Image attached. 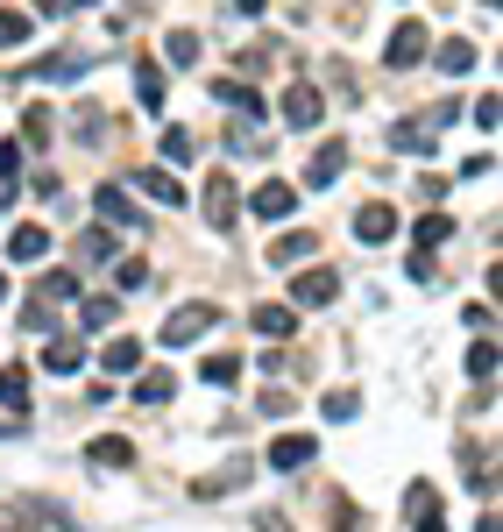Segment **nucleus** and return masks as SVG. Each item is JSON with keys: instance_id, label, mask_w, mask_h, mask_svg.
Wrapping results in <instances>:
<instances>
[{"instance_id": "nucleus-15", "label": "nucleus", "mask_w": 503, "mask_h": 532, "mask_svg": "<svg viewBox=\"0 0 503 532\" xmlns=\"http://www.w3.org/2000/svg\"><path fill=\"white\" fill-rule=\"evenodd\" d=\"M171 398H178L171 369H135V405H171Z\"/></svg>"}, {"instance_id": "nucleus-11", "label": "nucleus", "mask_w": 503, "mask_h": 532, "mask_svg": "<svg viewBox=\"0 0 503 532\" xmlns=\"http://www.w3.org/2000/svg\"><path fill=\"white\" fill-rule=\"evenodd\" d=\"M291 206H298V192H291V185H277V178L248 192V213H256V220H284Z\"/></svg>"}, {"instance_id": "nucleus-48", "label": "nucleus", "mask_w": 503, "mask_h": 532, "mask_svg": "<svg viewBox=\"0 0 503 532\" xmlns=\"http://www.w3.org/2000/svg\"><path fill=\"white\" fill-rule=\"evenodd\" d=\"M270 8V0H234V15H263Z\"/></svg>"}, {"instance_id": "nucleus-23", "label": "nucleus", "mask_w": 503, "mask_h": 532, "mask_svg": "<svg viewBox=\"0 0 503 532\" xmlns=\"http://www.w3.org/2000/svg\"><path fill=\"white\" fill-rule=\"evenodd\" d=\"M199 384H213V391L241 384V355H206V362H199Z\"/></svg>"}, {"instance_id": "nucleus-14", "label": "nucleus", "mask_w": 503, "mask_h": 532, "mask_svg": "<svg viewBox=\"0 0 503 532\" xmlns=\"http://www.w3.org/2000/svg\"><path fill=\"white\" fill-rule=\"evenodd\" d=\"M50 242H57L50 227H36V220H29V227H15V235H8V256H15V263H43V256H50Z\"/></svg>"}, {"instance_id": "nucleus-30", "label": "nucleus", "mask_w": 503, "mask_h": 532, "mask_svg": "<svg viewBox=\"0 0 503 532\" xmlns=\"http://www.w3.org/2000/svg\"><path fill=\"white\" fill-rule=\"evenodd\" d=\"M468 376H475V384H496V341H475L468 348Z\"/></svg>"}, {"instance_id": "nucleus-25", "label": "nucleus", "mask_w": 503, "mask_h": 532, "mask_svg": "<svg viewBox=\"0 0 503 532\" xmlns=\"http://www.w3.org/2000/svg\"><path fill=\"white\" fill-rule=\"evenodd\" d=\"M142 192H149L156 206H185V185H178L171 171H142Z\"/></svg>"}, {"instance_id": "nucleus-10", "label": "nucleus", "mask_w": 503, "mask_h": 532, "mask_svg": "<svg viewBox=\"0 0 503 532\" xmlns=\"http://www.w3.org/2000/svg\"><path fill=\"white\" fill-rule=\"evenodd\" d=\"M93 213H100V220H114V227H142V220H149L121 185H100V192H93Z\"/></svg>"}, {"instance_id": "nucleus-43", "label": "nucleus", "mask_w": 503, "mask_h": 532, "mask_svg": "<svg viewBox=\"0 0 503 532\" xmlns=\"http://www.w3.org/2000/svg\"><path fill=\"white\" fill-rule=\"evenodd\" d=\"M447 185H454V178H433V171L418 178V199H426V213H433V199H447Z\"/></svg>"}, {"instance_id": "nucleus-22", "label": "nucleus", "mask_w": 503, "mask_h": 532, "mask_svg": "<svg viewBox=\"0 0 503 532\" xmlns=\"http://www.w3.org/2000/svg\"><path fill=\"white\" fill-rule=\"evenodd\" d=\"M241 483H248V462H234V469H220V476H199L192 497L206 504V497H227V490H241Z\"/></svg>"}, {"instance_id": "nucleus-21", "label": "nucleus", "mask_w": 503, "mask_h": 532, "mask_svg": "<svg viewBox=\"0 0 503 532\" xmlns=\"http://www.w3.org/2000/svg\"><path fill=\"white\" fill-rule=\"evenodd\" d=\"M36 71H43V79H50V86H71V79H78V71H86V57H78V50H50V57H43Z\"/></svg>"}, {"instance_id": "nucleus-33", "label": "nucleus", "mask_w": 503, "mask_h": 532, "mask_svg": "<svg viewBox=\"0 0 503 532\" xmlns=\"http://www.w3.org/2000/svg\"><path fill=\"white\" fill-rule=\"evenodd\" d=\"M114 284H121V291H142V284H149V256H128V263H114Z\"/></svg>"}, {"instance_id": "nucleus-16", "label": "nucleus", "mask_w": 503, "mask_h": 532, "mask_svg": "<svg viewBox=\"0 0 503 532\" xmlns=\"http://www.w3.org/2000/svg\"><path fill=\"white\" fill-rule=\"evenodd\" d=\"M142 348H149V341H135V334H121V341H107V348H100V362H107V376H135V369H142Z\"/></svg>"}, {"instance_id": "nucleus-2", "label": "nucleus", "mask_w": 503, "mask_h": 532, "mask_svg": "<svg viewBox=\"0 0 503 532\" xmlns=\"http://www.w3.org/2000/svg\"><path fill=\"white\" fill-rule=\"evenodd\" d=\"M333 298H341V270H298L291 277V313H326L333 306Z\"/></svg>"}, {"instance_id": "nucleus-19", "label": "nucleus", "mask_w": 503, "mask_h": 532, "mask_svg": "<svg viewBox=\"0 0 503 532\" xmlns=\"http://www.w3.org/2000/svg\"><path fill=\"white\" fill-rule=\"evenodd\" d=\"M256 334H263V341H291V334H298V313H291V306H256Z\"/></svg>"}, {"instance_id": "nucleus-41", "label": "nucleus", "mask_w": 503, "mask_h": 532, "mask_svg": "<svg viewBox=\"0 0 503 532\" xmlns=\"http://www.w3.org/2000/svg\"><path fill=\"white\" fill-rule=\"evenodd\" d=\"M15 171H22V142H0V185H15Z\"/></svg>"}, {"instance_id": "nucleus-42", "label": "nucleus", "mask_w": 503, "mask_h": 532, "mask_svg": "<svg viewBox=\"0 0 503 532\" xmlns=\"http://www.w3.org/2000/svg\"><path fill=\"white\" fill-rule=\"evenodd\" d=\"M163 157L185 164V157H192V135H185V128H171V135H163Z\"/></svg>"}, {"instance_id": "nucleus-13", "label": "nucleus", "mask_w": 503, "mask_h": 532, "mask_svg": "<svg viewBox=\"0 0 503 532\" xmlns=\"http://www.w3.org/2000/svg\"><path fill=\"white\" fill-rule=\"evenodd\" d=\"M213 100L234 107V114H248V121H263V93H256V86H241V79H213Z\"/></svg>"}, {"instance_id": "nucleus-37", "label": "nucleus", "mask_w": 503, "mask_h": 532, "mask_svg": "<svg viewBox=\"0 0 503 532\" xmlns=\"http://www.w3.org/2000/svg\"><path fill=\"white\" fill-rule=\"evenodd\" d=\"M22 142H36V149L50 142V114H43V107H29V114H22Z\"/></svg>"}, {"instance_id": "nucleus-24", "label": "nucleus", "mask_w": 503, "mask_h": 532, "mask_svg": "<svg viewBox=\"0 0 503 532\" xmlns=\"http://www.w3.org/2000/svg\"><path fill=\"white\" fill-rule=\"evenodd\" d=\"M447 235H454V220H447V213H426V220L411 227V242H418V256H433V249H440Z\"/></svg>"}, {"instance_id": "nucleus-36", "label": "nucleus", "mask_w": 503, "mask_h": 532, "mask_svg": "<svg viewBox=\"0 0 503 532\" xmlns=\"http://www.w3.org/2000/svg\"><path fill=\"white\" fill-rule=\"evenodd\" d=\"M496 114H503V100H496V86H489V93L475 100V128H482V135H496Z\"/></svg>"}, {"instance_id": "nucleus-20", "label": "nucleus", "mask_w": 503, "mask_h": 532, "mask_svg": "<svg viewBox=\"0 0 503 532\" xmlns=\"http://www.w3.org/2000/svg\"><path fill=\"white\" fill-rule=\"evenodd\" d=\"M312 249H319V235H305V227H291V235H277V242H270V263H305Z\"/></svg>"}, {"instance_id": "nucleus-49", "label": "nucleus", "mask_w": 503, "mask_h": 532, "mask_svg": "<svg viewBox=\"0 0 503 532\" xmlns=\"http://www.w3.org/2000/svg\"><path fill=\"white\" fill-rule=\"evenodd\" d=\"M475 532H496V518H482V525H475Z\"/></svg>"}, {"instance_id": "nucleus-7", "label": "nucleus", "mask_w": 503, "mask_h": 532, "mask_svg": "<svg viewBox=\"0 0 503 532\" xmlns=\"http://www.w3.org/2000/svg\"><path fill=\"white\" fill-rule=\"evenodd\" d=\"M341 171H348V142L333 135V142H319V149H312V164H305V185H312V192H326V185L341 178Z\"/></svg>"}, {"instance_id": "nucleus-32", "label": "nucleus", "mask_w": 503, "mask_h": 532, "mask_svg": "<svg viewBox=\"0 0 503 532\" xmlns=\"http://www.w3.org/2000/svg\"><path fill=\"white\" fill-rule=\"evenodd\" d=\"M135 100H142V107H163V71H156V64L135 71Z\"/></svg>"}, {"instance_id": "nucleus-31", "label": "nucleus", "mask_w": 503, "mask_h": 532, "mask_svg": "<svg viewBox=\"0 0 503 532\" xmlns=\"http://www.w3.org/2000/svg\"><path fill=\"white\" fill-rule=\"evenodd\" d=\"M319 412L341 426V419H355V412H362V398H355V391H326V398H319Z\"/></svg>"}, {"instance_id": "nucleus-27", "label": "nucleus", "mask_w": 503, "mask_h": 532, "mask_svg": "<svg viewBox=\"0 0 503 532\" xmlns=\"http://www.w3.org/2000/svg\"><path fill=\"white\" fill-rule=\"evenodd\" d=\"M36 291H43V306H64V298H78V277L71 270H43Z\"/></svg>"}, {"instance_id": "nucleus-38", "label": "nucleus", "mask_w": 503, "mask_h": 532, "mask_svg": "<svg viewBox=\"0 0 503 532\" xmlns=\"http://www.w3.org/2000/svg\"><path fill=\"white\" fill-rule=\"evenodd\" d=\"M78 320H86V327H114V298H86V306H78Z\"/></svg>"}, {"instance_id": "nucleus-45", "label": "nucleus", "mask_w": 503, "mask_h": 532, "mask_svg": "<svg viewBox=\"0 0 503 532\" xmlns=\"http://www.w3.org/2000/svg\"><path fill=\"white\" fill-rule=\"evenodd\" d=\"M256 532H291V518H284V511H263V518H256Z\"/></svg>"}, {"instance_id": "nucleus-26", "label": "nucleus", "mask_w": 503, "mask_h": 532, "mask_svg": "<svg viewBox=\"0 0 503 532\" xmlns=\"http://www.w3.org/2000/svg\"><path fill=\"white\" fill-rule=\"evenodd\" d=\"M199 29H171V36H163V57H171V64H199Z\"/></svg>"}, {"instance_id": "nucleus-35", "label": "nucleus", "mask_w": 503, "mask_h": 532, "mask_svg": "<svg viewBox=\"0 0 503 532\" xmlns=\"http://www.w3.org/2000/svg\"><path fill=\"white\" fill-rule=\"evenodd\" d=\"M22 327H29V334H50V327H57V313L43 306V298H29V306H22Z\"/></svg>"}, {"instance_id": "nucleus-44", "label": "nucleus", "mask_w": 503, "mask_h": 532, "mask_svg": "<svg viewBox=\"0 0 503 532\" xmlns=\"http://www.w3.org/2000/svg\"><path fill=\"white\" fill-rule=\"evenodd\" d=\"M263 419H291V391H263Z\"/></svg>"}, {"instance_id": "nucleus-18", "label": "nucleus", "mask_w": 503, "mask_h": 532, "mask_svg": "<svg viewBox=\"0 0 503 532\" xmlns=\"http://www.w3.org/2000/svg\"><path fill=\"white\" fill-rule=\"evenodd\" d=\"M86 462H100V469H128V462H135V440H121V433H100Z\"/></svg>"}, {"instance_id": "nucleus-9", "label": "nucleus", "mask_w": 503, "mask_h": 532, "mask_svg": "<svg viewBox=\"0 0 503 532\" xmlns=\"http://www.w3.org/2000/svg\"><path fill=\"white\" fill-rule=\"evenodd\" d=\"M390 149H404V157H440V128L433 121H397L390 128Z\"/></svg>"}, {"instance_id": "nucleus-47", "label": "nucleus", "mask_w": 503, "mask_h": 532, "mask_svg": "<svg viewBox=\"0 0 503 532\" xmlns=\"http://www.w3.org/2000/svg\"><path fill=\"white\" fill-rule=\"evenodd\" d=\"M418 532H447V518H440V511H426V518H418Z\"/></svg>"}, {"instance_id": "nucleus-28", "label": "nucleus", "mask_w": 503, "mask_h": 532, "mask_svg": "<svg viewBox=\"0 0 503 532\" xmlns=\"http://www.w3.org/2000/svg\"><path fill=\"white\" fill-rule=\"evenodd\" d=\"M440 71H447V79H461V71H475V43L447 36V43H440Z\"/></svg>"}, {"instance_id": "nucleus-4", "label": "nucleus", "mask_w": 503, "mask_h": 532, "mask_svg": "<svg viewBox=\"0 0 503 532\" xmlns=\"http://www.w3.org/2000/svg\"><path fill=\"white\" fill-rule=\"evenodd\" d=\"M263 462H270L277 476H298L305 462H319V440H312V433H277V440H270V454H263Z\"/></svg>"}, {"instance_id": "nucleus-46", "label": "nucleus", "mask_w": 503, "mask_h": 532, "mask_svg": "<svg viewBox=\"0 0 503 532\" xmlns=\"http://www.w3.org/2000/svg\"><path fill=\"white\" fill-rule=\"evenodd\" d=\"M64 15H86V8H107V0H57Z\"/></svg>"}, {"instance_id": "nucleus-40", "label": "nucleus", "mask_w": 503, "mask_h": 532, "mask_svg": "<svg viewBox=\"0 0 503 532\" xmlns=\"http://www.w3.org/2000/svg\"><path fill=\"white\" fill-rule=\"evenodd\" d=\"M100 135H107V114L86 107V114H78V142H100Z\"/></svg>"}, {"instance_id": "nucleus-34", "label": "nucleus", "mask_w": 503, "mask_h": 532, "mask_svg": "<svg viewBox=\"0 0 503 532\" xmlns=\"http://www.w3.org/2000/svg\"><path fill=\"white\" fill-rule=\"evenodd\" d=\"M78 256H86L93 270H100V263H114V235H100V227H93V235H86V242H78Z\"/></svg>"}, {"instance_id": "nucleus-17", "label": "nucleus", "mask_w": 503, "mask_h": 532, "mask_svg": "<svg viewBox=\"0 0 503 532\" xmlns=\"http://www.w3.org/2000/svg\"><path fill=\"white\" fill-rule=\"evenodd\" d=\"M0 405H8L15 419L29 412V369H22V362H8V369H0Z\"/></svg>"}, {"instance_id": "nucleus-29", "label": "nucleus", "mask_w": 503, "mask_h": 532, "mask_svg": "<svg viewBox=\"0 0 503 532\" xmlns=\"http://www.w3.org/2000/svg\"><path fill=\"white\" fill-rule=\"evenodd\" d=\"M29 29H36V15H22V8H0V50H15Z\"/></svg>"}, {"instance_id": "nucleus-6", "label": "nucleus", "mask_w": 503, "mask_h": 532, "mask_svg": "<svg viewBox=\"0 0 503 532\" xmlns=\"http://www.w3.org/2000/svg\"><path fill=\"white\" fill-rule=\"evenodd\" d=\"M390 235H397V206H390V199H369V206L355 213V242H369V249H383Z\"/></svg>"}, {"instance_id": "nucleus-50", "label": "nucleus", "mask_w": 503, "mask_h": 532, "mask_svg": "<svg viewBox=\"0 0 503 532\" xmlns=\"http://www.w3.org/2000/svg\"><path fill=\"white\" fill-rule=\"evenodd\" d=\"M0 298H8V277H0Z\"/></svg>"}, {"instance_id": "nucleus-5", "label": "nucleus", "mask_w": 503, "mask_h": 532, "mask_svg": "<svg viewBox=\"0 0 503 532\" xmlns=\"http://www.w3.org/2000/svg\"><path fill=\"white\" fill-rule=\"evenodd\" d=\"M426 43H433V36H426V22H397V29H390V43H383V64H390V71H411L418 57H426Z\"/></svg>"}, {"instance_id": "nucleus-8", "label": "nucleus", "mask_w": 503, "mask_h": 532, "mask_svg": "<svg viewBox=\"0 0 503 532\" xmlns=\"http://www.w3.org/2000/svg\"><path fill=\"white\" fill-rule=\"evenodd\" d=\"M284 121H291V128H319V121H326V100H319L312 79H298V86L284 93Z\"/></svg>"}, {"instance_id": "nucleus-39", "label": "nucleus", "mask_w": 503, "mask_h": 532, "mask_svg": "<svg viewBox=\"0 0 503 532\" xmlns=\"http://www.w3.org/2000/svg\"><path fill=\"white\" fill-rule=\"evenodd\" d=\"M0 532H36V511H22V504H0Z\"/></svg>"}, {"instance_id": "nucleus-1", "label": "nucleus", "mask_w": 503, "mask_h": 532, "mask_svg": "<svg viewBox=\"0 0 503 532\" xmlns=\"http://www.w3.org/2000/svg\"><path fill=\"white\" fill-rule=\"evenodd\" d=\"M213 327H220V306H213V298H192V306H178L171 320H163L156 341H163V348H192V341L213 334Z\"/></svg>"}, {"instance_id": "nucleus-3", "label": "nucleus", "mask_w": 503, "mask_h": 532, "mask_svg": "<svg viewBox=\"0 0 503 532\" xmlns=\"http://www.w3.org/2000/svg\"><path fill=\"white\" fill-rule=\"evenodd\" d=\"M234 213H241L234 178L227 171H206V227H213V235H234Z\"/></svg>"}, {"instance_id": "nucleus-12", "label": "nucleus", "mask_w": 503, "mask_h": 532, "mask_svg": "<svg viewBox=\"0 0 503 532\" xmlns=\"http://www.w3.org/2000/svg\"><path fill=\"white\" fill-rule=\"evenodd\" d=\"M43 369H50V376H78V369H86V348H78L71 334H50V341H43Z\"/></svg>"}]
</instances>
